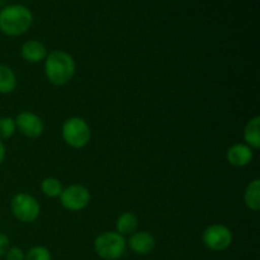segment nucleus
<instances>
[{"mask_svg":"<svg viewBox=\"0 0 260 260\" xmlns=\"http://www.w3.org/2000/svg\"><path fill=\"white\" fill-rule=\"evenodd\" d=\"M75 73V58L70 53L62 50L48 52L45 58V75L48 83L55 86H63L73 80Z\"/></svg>","mask_w":260,"mask_h":260,"instance_id":"nucleus-1","label":"nucleus"},{"mask_svg":"<svg viewBox=\"0 0 260 260\" xmlns=\"http://www.w3.org/2000/svg\"><path fill=\"white\" fill-rule=\"evenodd\" d=\"M33 23V13L22 4H10L0 10V30L9 37L27 32Z\"/></svg>","mask_w":260,"mask_h":260,"instance_id":"nucleus-2","label":"nucleus"},{"mask_svg":"<svg viewBox=\"0 0 260 260\" xmlns=\"http://www.w3.org/2000/svg\"><path fill=\"white\" fill-rule=\"evenodd\" d=\"M93 248L103 260H118L126 253L127 241L117 231H104L94 239Z\"/></svg>","mask_w":260,"mask_h":260,"instance_id":"nucleus-3","label":"nucleus"},{"mask_svg":"<svg viewBox=\"0 0 260 260\" xmlns=\"http://www.w3.org/2000/svg\"><path fill=\"white\" fill-rule=\"evenodd\" d=\"M62 140L71 149H84L91 139L90 126L84 118L78 116L70 117L62 123Z\"/></svg>","mask_w":260,"mask_h":260,"instance_id":"nucleus-4","label":"nucleus"},{"mask_svg":"<svg viewBox=\"0 0 260 260\" xmlns=\"http://www.w3.org/2000/svg\"><path fill=\"white\" fill-rule=\"evenodd\" d=\"M10 211L18 221L32 223L41 215V205L33 196L28 193H18L10 201Z\"/></svg>","mask_w":260,"mask_h":260,"instance_id":"nucleus-5","label":"nucleus"},{"mask_svg":"<svg viewBox=\"0 0 260 260\" xmlns=\"http://www.w3.org/2000/svg\"><path fill=\"white\" fill-rule=\"evenodd\" d=\"M234 240L233 231L225 225L213 223L207 226L202 233V243L212 251H225L231 246Z\"/></svg>","mask_w":260,"mask_h":260,"instance_id":"nucleus-6","label":"nucleus"},{"mask_svg":"<svg viewBox=\"0 0 260 260\" xmlns=\"http://www.w3.org/2000/svg\"><path fill=\"white\" fill-rule=\"evenodd\" d=\"M58 198L65 210L70 211V212H79L88 207L91 196L85 185L70 184L63 188Z\"/></svg>","mask_w":260,"mask_h":260,"instance_id":"nucleus-7","label":"nucleus"},{"mask_svg":"<svg viewBox=\"0 0 260 260\" xmlns=\"http://www.w3.org/2000/svg\"><path fill=\"white\" fill-rule=\"evenodd\" d=\"M17 131L27 139H38L45 131V123L42 118L29 111H23L18 113L14 118Z\"/></svg>","mask_w":260,"mask_h":260,"instance_id":"nucleus-8","label":"nucleus"},{"mask_svg":"<svg viewBox=\"0 0 260 260\" xmlns=\"http://www.w3.org/2000/svg\"><path fill=\"white\" fill-rule=\"evenodd\" d=\"M127 246L129 250L137 255H147L151 253L156 246V240H155L154 235L149 231H139L129 235L128 241H127Z\"/></svg>","mask_w":260,"mask_h":260,"instance_id":"nucleus-9","label":"nucleus"},{"mask_svg":"<svg viewBox=\"0 0 260 260\" xmlns=\"http://www.w3.org/2000/svg\"><path fill=\"white\" fill-rule=\"evenodd\" d=\"M254 159V150L246 144H234L226 151V160L234 168H244Z\"/></svg>","mask_w":260,"mask_h":260,"instance_id":"nucleus-10","label":"nucleus"},{"mask_svg":"<svg viewBox=\"0 0 260 260\" xmlns=\"http://www.w3.org/2000/svg\"><path fill=\"white\" fill-rule=\"evenodd\" d=\"M48 52L46 46L37 40L25 41L20 47V56L25 62L38 63L45 61Z\"/></svg>","mask_w":260,"mask_h":260,"instance_id":"nucleus-11","label":"nucleus"},{"mask_svg":"<svg viewBox=\"0 0 260 260\" xmlns=\"http://www.w3.org/2000/svg\"><path fill=\"white\" fill-rule=\"evenodd\" d=\"M244 141L253 150L260 147V117L254 116L244 127Z\"/></svg>","mask_w":260,"mask_h":260,"instance_id":"nucleus-12","label":"nucleus"},{"mask_svg":"<svg viewBox=\"0 0 260 260\" xmlns=\"http://www.w3.org/2000/svg\"><path fill=\"white\" fill-rule=\"evenodd\" d=\"M139 229V217L134 212H123L116 221V231L122 236L132 235Z\"/></svg>","mask_w":260,"mask_h":260,"instance_id":"nucleus-13","label":"nucleus"},{"mask_svg":"<svg viewBox=\"0 0 260 260\" xmlns=\"http://www.w3.org/2000/svg\"><path fill=\"white\" fill-rule=\"evenodd\" d=\"M244 203L249 210L259 211L260 208V179L255 178L246 185L244 190Z\"/></svg>","mask_w":260,"mask_h":260,"instance_id":"nucleus-14","label":"nucleus"},{"mask_svg":"<svg viewBox=\"0 0 260 260\" xmlns=\"http://www.w3.org/2000/svg\"><path fill=\"white\" fill-rule=\"evenodd\" d=\"M17 75L10 66L0 63V94L13 93L17 88Z\"/></svg>","mask_w":260,"mask_h":260,"instance_id":"nucleus-15","label":"nucleus"},{"mask_svg":"<svg viewBox=\"0 0 260 260\" xmlns=\"http://www.w3.org/2000/svg\"><path fill=\"white\" fill-rule=\"evenodd\" d=\"M62 189V183H61L60 179L55 177L45 178L42 183H41V190L48 198H58Z\"/></svg>","mask_w":260,"mask_h":260,"instance_id":"nucleus-16","label":"nucleus"},{"mask_svg":"<svg viewBox=\"0 0 260 260\" xmlns=\"http://www.w3.org/2000/svg\"><path fill=\"white\" fill-rule=\"evenodd\" d=\"M17 132L13 117H0V140H8Z\"/></svg>","mask_w":260,"mask_h":260,"instance_id":"nucleus-17","label":"nucleus"},{"mask_svg":"<svg viewBox=\"0 0 260 260\" xmlns=\"http://www.w3.org/2000/svg\"><path fill=\"white\" fill-rule=\"evenodd\" d=\"M51 251L46 246L37 245L30 248L25 253L24 260H51Z\"/></svg>","mask_w":260,"mask_h":260,"instance_id":"nucleus-18","label":"nucleus"},{"mask_svg":"<svg viewBox=\"0 0 260 260\" xmlns=\"http://www.w3.org/2000/svg\"><path fill=\"white\" fill-rule=\"evenodd\" d=\"M25 253L18 246H12V248L8 249L7 254H5V258L7 260H24Z\"/></svg>","mask_w":260,"mask_h":260,"instance_id":"nucleus-19","label":"nucleus"},{"mask_svg":"<svg viewBox=\"0 0 260 260\" xmlns=\"http://www.w3.org/2000/svg\"><path fill=\"white\" fill-rule=\"evenodd\" d=\"M10 248V240L5 234L0 233V258L5 256L8 249Z\"/></svg>","mask_w":260,"mask_h":260,"instance_id":"nucleus-20","label":"nucleus"},{"mask_svg":"<svg viewBox=\"0 0 260 260\" xmlns=\"http://www.w3.org/2000/svg\"><path fill=\"white\" fill-rule=\"evenodd\" d=\"M5 155H7V147H5L4 142L0 140V165H2L3 161H4Z\"/></svg>","mask_w":260,"mask_h":260,"instance_id":"nucleus-21","label":"nucleus"}]
</instances>
